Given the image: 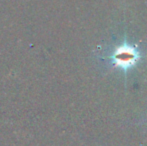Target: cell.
I'll use <instances>...</instances> for the list:
<instances>
[{
    "mask_svg": "<svg viewBox=\"0 0 147 146\" xmlns=\"http://www.w3.org/2000/svg\"><path fill=\"white\" fill-rule=\"evenodd\" d=\"M141 58L140 51L134 46L130 45L124 39L123 43L115 48L114 52L110 56V60L114 66L121 68L124 72L133 67Z\"/></svg>",
    "mask_w": 147,
    "mask_h": 146,
    "instance_id": "cell-1",
    "label": "cell"
}]
</instances>
